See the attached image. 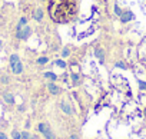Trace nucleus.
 Returning <instances> with one entry per match:
<instances>
[{
	"instance_id": "26",
	"label": "nucleus",
	"mask_w": 146,
	"mask_h": 139,
	"mask_svg": "<svg viewBox=\"0 0 146 139\" xmlns=\"http://www.w3.org/2000/svg\"><path fill=\"white\" fill-rule=\"evenodd\" d=\"M17 109H19V112H23V110H25V106H23V105H20Z\"/></svg>"
},
{
	"instance_id": "30",
	"label": "nucleus",
	"mask_w": 146,
	"mask_h": 139,
	"mask_svg": "<svg viewBox=\"0 0 146 139\" xmlns=\"http://www.w3.org/2000/svg\"><path fill=\"white\" fill-rule=\"evenodd\" d=\"M40 2H46V0H40Z\"/></svg>"
},
{
	"instance_id": "8",
	"label": "nucleus",
	"mask_w": 146,
	"mask_h": 139,
	"mask_svg": "<svg viewBox=\"0 0 146 139\" xmlns=\"http://www.w3.org/2000/svg\"><path fill=\"white\" fill-rule=\"evenodd\" d=\"M43 17H44V13H43V9H36L35 10V13H33V19L36 20V22H42L43 20Z\"/></svg>"
},
{
	"instance_id": "12",
	"label": "nucleus",
	"mask_w": 146,
	"mask_h": 139,
	"mask_svg": "<svg viewBox=\"0 0 146 139\" xmlns=\"http://www.w3.org/2000/svg\"><path fill=\"white\" fill-rule=\"evenodd\" d=\"M43 78H44V79H49L50 82H56V80H57V75L53 73V72H44V73H43Z\"/></svg>"
},
{
	"instance_id": "19",
	"label": "nucleus",
	"mask_w": 146,
	"mask_h": 139,
	"mask_svg": "<svg viewBox=\"0 0 146 139\" xmlns=\"http://www.w3.org/2000/svg\"><path fill=\"white\" fill-rule=\"evenodd\" d=\"M69 56H70V47H67V46H66V47H63V49H62V57H63V59H66V57H69Z\"/></svg>"
},
{
	"instance_id": "25",
	"label": "nucleus",
	"mask_w": 146,
	"mask_h": 139,
	"mask_svg": "<svg viewBox=\"0 0 146 139\" xmlns=\"http://www.w3.org/2000/svg\"><path fill=\"white\" fill-rule=\"evenodd\" d=\"M0 139H7V135L3 133V132H0Z\"/></svg>"
},
{
	"instance_id": "5",
	"label": "nucleus",
	"mask_w": 146,
	"mask_h": 139,
	"mask_svg": "<svg viewBox=\"0 0 146 139\" xmlns=\"http://www.w3.org/2000/svg\"><path fill=\"white\" fill-rule=\"evenodd\" d=\"M47 90H49V93H50V95H53V96H57V95H60V93H62V88H59L54 82L47 83Z\"/></svg>"
},
{
	"instance_id": "18",
	"label": "nucleus",
	"mask_w": 146,
	"mask_h": 139,
	"mask_svg": "<svg viewBox=\"0 0 146 139\" xmlns=\"http://www.w3.org/2000/svg\"><path fill=\"white\" fill-rule=\"evenodd\" d=\"M54 65L59 66V67H62V69H66V66H67L66 62H64L63 59H56V60H54Z\"/></svg>"
},
{
	"instance_id": "29",
	"label": "nucleus",
	"mask_w": 146,
	"mask_h": 139,
	"mask_svg": "<svg viewBox=\"0 0 146 139\" xmlns=\"http://www.w3.org/2000/svg\"><path fill=\"white\" fill-rule=\"evenodd\" d=\"M145 116H146V108H145Z\"/></svg>"
},
{
	"instance_id": "2",
	"label": "nucleus",
	"mask_w": 146,
	"mask_h": 139,
	"mask_svg": "<svg viewBox=\"0 0 146 139\" xmlns=\"http://www.w3.org/2000/svg\"><path fill=\"white\" fill-rule=\"evenodd\" d=\"M9 65H10V69H12V72H13L15 75L23 73V63H22L19 55H16V53L10 55V57H9Z\"/></svg>"
},
{
	"instance_id": "23",
	"label": "nucleus",
	"mask_w": 146,
	"mask_h": 139,
	"mask_svg": "<svg viewBox=\"0 0 146 139\" xmlns=\"http://www.w3.org/2000/svg\"><path fill=\"white\" fill-rule=\"evenodd\" d=\"M137 85H139V89H140V90H146V82H145V80H140V79H139V80H137Z\"/></svg>"
},
{
	"instance_id": "13",
	"label": "nucleus",
	"mask_w": 146,
	"mask_h": 139,
	"mask_svg": "<svg viewBox=\"0 0 146 139\" xmlns=\"http://www.w3.org/2000/svg\"><path fill=\"white\" fill-rule=\"evenodd\" d=\"M26 25H27V17L22 16V17H20V20H19V23H17V26H16V30H20V29H23Z\"/></svg>"
},
{
	"instance_id": "10",
	"label": "nucleus",
	"mask_w": 146,
	"mask_h": 139,
	"mask_svg": "<svg viewBox=\"0 0 146 139\" xmlns=\"http://www.w3.org/2000/svg\"><path fill=\"white\" fill-rule=\"evenodd\" d=\"M52 128H50V125L49 123H44V122H40L39 125H37V130L43 135V133H46L47 130H50Z\"/></svg>"
},
{
	"instance_id": "3",
	"label": "nucleus",
	"mask_w": 146,
	"mask_h": 139,
	"mask_svg": "<svg viewBox=\"0 0 146 139\" xmlns=\"http://www.w3.org/2000/svg\"><path fill=\"white\" fill-rule=\"evenodd\" d=\"M32 33H33L32 27H30L29 25H26L23 29H20V30H16V37H17L19 40H27V39L32 36Z\"/></svg>"
},
{
	"instance_id": "22",
	"label": "nucleus",
	"mask_w": 146,
	"mask_h": 139,
	"mask_svg": "<svg viewBox=\"0 0 146 139\" xmlns=\"http://www.w3.org/2000/svg\"><path fill=\"white\" fill-rule=\"evenodd\" d=\"M115 66H116V67H119V69H123V70H126V69H127L126 63H123V62H116V63H115Z\"/></svg>"
},
{
	"instance_id": "9",
	"label": "nucleus",
	"mask_w": 146,
	"mask_h": 139,
	"mask_svg": "<svg viewBox=\"0 0 146 139\" xmlns=\"http://www.w3.org/2000/svg\"><path fill=\"white\" fill-rule=\"evenodd\" d=\"M3 99H5L6 103H9V105H15V96H13V93H10V92H5V93H3Z\"/></svg>"
},
{
	"instance_id": "28",
	"label": "nucleus",
	"mask_w": 146,
	"mask_h": 139,
	"mask_svg": "<svg viewBox=\"0 0 146 139\" xmlns=\"http://www.w3.org/2000/svg\"><path fill=\"white\" fill-rule=\"evenodd\" d=\"M2 46H3V42H2V40H0V49H2Z\"/></svg>"
},
{
	"instance_id": "24",
	"label": "nucleus",
	"mask_w": 146,
	"mask_h": 139,
	"mask_svg": "<svg viewBox=\"0 0 146 139\" xmlns=\"http://www.w3.org/2000/svg\"><path fill=\"white\" fill-rule=\"evenodd\" d=\"M69 139H80V138H79V135L73 133V135H70V136H69Z\"/></svg>"
},
{
	"instance_id": "20",
	"label": "nucleus",
	"mask_w": 146,
	"mask_h": 139,
	"mask_svg": "<svg viewBox=\"0 0 146 139\" xmlns=\"http://www.w3.org/2000/svg\"><path fill=\"white\" fill-rule=\"evenodd\" d=\"M12 138L13 139H22V132L17 130V129H13L12 130Z\"/></svg>"
},
{
	"instance_id": "21",
	"label": "nucleus",
	"mask_w": 146,
	"mask_h": 139,
	"mask_svg": "<svg viewBox=\"0 0 146 139\" xmlns=\"http://www.w3.org/2000/svg\"><path fill=\"white\" fill-rule=\"evenodd\" d=\"M10 82V79H9V76L7 75H3V76H0V83H3V85H7Z\"/></svg>"
},
{
	"instance_id": "14",
	"label": "nucleus",
	"mask_w": 146,
	"mask_h": 139,
	"mask_svg": "<svg viewBox=\"0 0 146 139\" xmlns=\"http://www.w3.org/2000/svg\"><path fill=\"white\" fill-rule=\"evenodd\" d=\"M22 139H37V136H36V135H32V133L27 132V130H23V132H22Z\"/></svg>"
},
{
	"instance_id": "6",
	"label": "nucleus",
	"mask_w": 146,
	"mask_h": 139,
	"mask_svg": "<svg viewBox=\"0 0 146 139\" xmlns=\"http://www.w3.org/2000/svg\"><path fill=\"white\" fill-rule=\"evenodd\" d=\"M135 19V13L132 10H125L120 16V22L122 23H127V22H132Z\"/></svg>"
},
{
	"instance_id": "27",
	"label": "nucleus",
	"mask_w": 146,
	"mask_h": 139,
	"mask_svg": "<svg viewBox=\"0 0 146 139\" xmlns=\"http://www.w3.org/2000/svg\"><path fill=\"white\" fill-rule=\"evenodd\" d=\"M30 128V120H26V129Z\"/></svg>"
},
{
	"instance_id": "1",
	"label": "nucleus",
	"mask_w": 146,
	"mask_h": 139,
	"mask_svg": "<svg viewBox=\"0 0 146 139\" xmlns=\"http://www.w3.org/2000/svg\"><path fill=\"white\" fill-rule=\"evenodd\" d=\"M49 16L54 23L66 25L75 20L78 16V0H50L49 6Z\"/></svg>"
},
{
	"instance_id": "11",
	"label": "nucleus",
	"mask_w": 146,
	"mask_h": 139,
	"mask_svg": "<svg viewBox=\"0 0 146 139\" xmlns=\"http://www.w3.org/2000/svg\"><path fill=\"white\" fill-rule=\"evenodd\" d=\"M70 79H72V85H73V86L80 85V75H79V73H72V75H70Z\"/></svg>"
},
{
	"instance_id": "15",
	"label": "nucleus",
	"mask_w": 146,
	"mask_h": 139,
	"mask_svg": "<svg viewBox=\"0 0 146 139\" xmlns=\"http://www.w3.org/2000/svg\"><path fill=\"white\" fill-rule=\"evenodd\" d=\"M113 13H115L117 17H120V16H122V13H123V10L120 9V6H119L117 3H115V5H113Z\"/></svg>"
},
{
	"instance_id": "16",
	"label": "nucleus",
	"mask_w": 146,
	"mask_h": 139,
	"mask_svg": "<svg viewBox=\"0 0 146 139\" xmlns=\"http://www.w3.org/2000/svg\"><path fill=\"white\" fill-rule=\"evenodd\" d=\"M36 63L37 65H47L49 63V57L47 56H40V57H37Z\"/></svg>"
},
{
	"instance_id": "17",
	"label": "nucleus",
	"mask_w": 146,
	"mask_h": 139,
	"mask_svg": "<svg viewBox=\"0 0 146 139\" xmlns=\"http://www.w3.org/2000/svg\"><path fill=\"white\" fill-rule=\"evenodd\" d=\"M43 138H44V139H56V135H54V132L50 129V130H47L46 133H43Z\"/></svg>"
},
{
	"instance_id": "7",
	"label": "nucleus",
	"mask_w": 146,
	"mask_h": 139,
	"mask_svg": "<svg viewBox=\"0 0 146 139\" xmlns=\"http://www.w3.org/2000/svg\"><path fill=\"white\" fill-rule=\"evenodd\" d=\"M93 53H95V57H96L100 63H105V52H103L102 47H95Z\"/></svg>"
},
{
	"instance_id": "4",
	"label": "nucleus",
	"mask_w": 146,
	"mask_h": 139,
	"mask_svg": "<svg viewBox=\"0 0 146 139\" xmlns=\"http://www.w3.org/2000/svg\"><path fill=\"white\" fill-rule=\"evenodd\" d=\"M60 109H62V112H63V113H66L67 116H72L73 113H75V112H73L72 105H70L67 100H62V102H60Z\"/></svg>"
}]
</instances>
